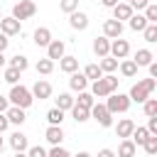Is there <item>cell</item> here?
Here are the masks:
<instances>
[{
    "instance_id": "cell-1",
    "label": "cell",
    "mask_w": 157,
    "mask_h": 157,
    "mask_svg": "<svg viewBox=\"0 0 157 157\" xmlns=\"http://www.w3.org/2000/svg\"><path fill=\"white\" fill-rule=\"evenodd\" d=\"M155 88H157V78H142V81H137V83L130 88L128 98H130V103H132V101H135V103H145Z\"/></svg>"
},
{
    "instance_id": "cell-2",
    "label": "cell",
    "mask_w": 157,
    "mask_h": 157,
    "mask_svg": "<svg viewBox=\"0 0 157 157\" xmlns=\"http://www.w3.org/2000/svg\"><path fill=\"white\" fill-rule=\"evenodd\" d=\"M7 101H10V105H15V108H29L32 105V93H29V88L27 86H12L10 88V96H7Z\"/></svg>"
},
{
    "instance_id": "cell-3",
    "label": "cell",
    "mask_w": 157,
    "mask_h": 157,
    "mask_svg": "<svg viewBox=\"0 0 157 157\" xmlns=\"http://www.w3.org/2000/svg\"><path fill=\"white\" fill-rule=\"evenodd\" d=\"M105 108H108L110 115H115V113H125V110L130 108V98H128L125 93H110L108 101H105Z\"/></svg>"
},
{
    "instance_id": "cell-4",
    "label": "cell",
    "mask_w": 157,
    "mask_h": 157,
    "mask_svg": "<svg viewBox=\"0 0 157 157\" xmlns=\"http://www.w3.org/2000/svg\"><path fill=\"white\" fill-rule=\"evenodd\" d=\"M34 12H37V5L32 2V0H20L15 7H12V17L17 20V22H22V20H29V17H34Z\"/></svg>"
},
{
    "instance_id": "cell-5",
    "label": "cell",
    "mask_w": 157,
    "mask_h": 157,
    "mask_svg": "<svg viewBox=\"0 0 157 157\" xmlns=\"http://www.w3.org/2000/svg\"><path fill=\"white\" fill-rule=\"evenodd\" d=\"M88 115L96 118L101 128H110V125H113V115L108 113V108H105L103 103H93V108L88 110Z\"/></svg>"
},
{
    "instance_id": "cell-6",
    "label": "cell",
    "mask_w": 157,
    "mask_h": 157,
    "mask_svg": "<svg viewBox=\"0 0 157 157\" xmlns=\"http://www.w3.org/2000/svg\"><path fill=\"white\" fill-rule=\"evenodd\" d=\"M130 54V44H128V39H113L110 42V52H108V56H113V59H125Z\"/></svg>"
},
{
    "instance_id": "cell-7",
    "label": "cell",
    "mask_w": 157,
    "mask_h": 157,
    "mask_svg": "<svg viewBox=\"0 0 157 157\" xmlns=\"http://www.w3.org/2000/svg\"><path fill=\"white\" fill-rule=\"evenodd\" d=\"M0 32H2L5 37L20 34V32H22V22H17L15 17H2V20H0Z\"/></svg>"
},
{
    "instance_id": "cell-8",
    "label": "cell",
    "mask_w": 157,
    "mask_h": 157,
    "mask_svg": "<svg viewBox=\"0 0 157 157\" xmlns=\"http://www.w3.org/2000/svg\"><path fill=\"white\" fill-rule=\"evenodd\" d=\"M120 34H123V22H118V20H105L103 22V37L118 39Z\"/></svg>"
},
{
    "instance_id": "cell-9",
    "label": "cell",
    "mask_w": 157,
    "mask_h": 157,
    "mask_svg": "<svg viewBox=\"0 0 157 157\" xmlns=\"http://www.w3.org/2000/svg\"><path fill=\"white\" fill-rule=\"evenodd\" d=\"M64 52H66V44H64L61 39H52V42L47 44V59H52V61L61 59Z\"/></svg>"
},
{
    "instance_id": "cell-10",
    "label": "cell",
    "mask_w": 157,
    "mask_h": 157,
    "mask_svg": "<svg viewBox=\"0 0 157 157\" xmlns=\"http://www.w3.org/2000/svg\"><path fill=\"white\" fill-rule=\"evenodd\" d=\"M110 93H113V88L108 86V81H105L103 76H101L98 81H93V86H91V96H93V98H108Z\"/></svg>"
},
{
    "instance_id": "cell-11",
    "label": "cell",
    "mask_w": 157,
    "mask_h": 157,
    "mask_svg": "<svg viewBox=\"0 0 157 157\" xmlns=\"http://www.w3.org/2000/svg\"><path fill=\"white\" fill-rule=\"evenodd\" d=\"M32 98H39V101H44V98H49L52 96V83L49 81H44V78H39L34 86H32Z\"/></svg>"
},
{
    "instance_id": "cell-12",
    "label": "cell",
    "mask_w": 157,
    "mask_h": 157,
    "mask_svg": "<svg viewBox=\"0 0 157 157\" xmlns=\"http://www.w3.org/2000/svg\"><path fill=\"white\" fill-rule=\"evenodd\" d=\"M69 25H71L74 29H78V32H81V29H86V27H88V15H86V12H81V10L71 12V15H69Z\"/></svg>"
},
{
    "instance_id": "cell-13",
    "label": "cell",
    "mask_w": 157,
    "mask_h": 157,
    "mask_svg": "<svg viewBox=\"0 0 157 157\" xmlns=\"http://www.w3.org/2000/svg\"><path fill=\"white\" fill-rule=\"evenodd\" d=\"M5 118H7V123H12V125H22V123L27 120L25 108H15V105H10V108L5 110Z\"/></svg>"
},
{
    "instance_id": "cell-14",
    "label": "cell",
    "mask_w": 157,
    "mask_h": 157,
    "mask_svg": "<svg viewBox=\"0 0 157 157\" xmlns=\"http://www.w3.org/2000/svg\"><path fill=\"white\" fill-rule=\"evenodd\" d=\"M108 52H110V39L108 37H96L93 39V54L96 56H108Z\"/></svg>"
},
{
    "instance_id": "cell-15",
    "label": "cell",
    "mask_w": 157,
    "mask_h": 157,
    "mask_svg": "<svg viewBox=\"0 0 157 157\" xmlns=\"http://www.w3.org/2000/svg\"><path fill=\"white\" fill-rule=\"evenodd\" d=\"M132 130H135V123H132L130 118H123V120L115 125V135L123 137V140H128V137L132 135Z\"/></svg>"
},
{
    "instance_id": "cell-16",
    "label": "cell",
    "mask_w": 157,
    "mask_h": 157,
    "mask_svg": "<svg viewBox=\"0 0 157 157\" xmlns=\"http://www.w3.org/2000/svg\"><path fill=\"white\" fill-rule=\"evenodd\" d=\"M44 137H47L49 145H61V140H64V130H61V125H49L47 132H44Z\"/></svg>"
},
{
    "instance_id": "cell-17",
    "label": "cell",
    "mask_w": 157,
    "mask_h": 157,
    "mask_svg": "<svg viewBox=\"0 0 157 157\" xmlns=\"http://www.w3.org/2000/svg\"><path fill=\"white\" fill-rule=\"evenodd\" d=\"M10 147H12L15 152H25V150L29 147L27 135H25V132H12V135H10Z\"/></svg>"
},
{
    "instance_id": "cell-18",
    "label": "cell",
    "mask_w": 157,
    "mask_h": 157,
    "mask_svg": "<svg viewBox=\"0 0 157 157\" xmlns=\"http://www.w3.org/2000/svg\"><path fill=\"white\" fill-rule=\"evenodd\" d=\"M130 17H132V7H130L128 2H118V5L113 7V20L123 22V20H130Z\"/></svg>"
},
{
    "instance_id": "cell-19",
    "label": "cell",
    "mask_w": 157,
    "mask_h": 157,
    "mask_svg": "<svg viewBox=\"0 0 157 157\" xmlns=\"http://www.w3.org/2000/svg\"><path fill=\"white\" fill-rule=\"evenodd\" d=\"M52 42V29L49 27H37L34 29V44L37 47H47Z\"/></svg>"
},
{
    "instance_id": "cell-20",
    "label": "cell",
    "mask_w": 157,
    "mask_h": 157,
    "mask_svg": "<svg viewBox=\"0 0 157 157\" xmlns=\"http://www.w3.org/2000/svg\"><path fill=\"white\" fill-rule=\"evenodd\" d=\"M132 61H135V66H150V64L155 61V54H152L150 49H137Z\"/></svg>"
},
{
    "instance_id": "cell-21",
    "label": "cell",
    "mask_w": 157,
    "mask_h": 157,
    "mask_svg": "<svg viewBox=\"0 0 157 157\" xmlns=\"http://www.w3.org/2000/svg\"><path fill=\"white\" fill-rule=\"evenodd\" d=\"M59 69L64 71V74H74V71H78V59L76 56H61L59 59Z\"/></svg>"
},
{
    "instance_id": "cell-22",
    "label": "cell",
    "mask_w": 157,
    "mask_h": 157,
    "mask_svg": "<svg viewBox=\"0 0 157 157\" xmlns=\"http://www.w3.org/2000/svg\"><path fill=\"white\" fill-rule=\"evenodd\" d=\"M69 86H71V91H86V86H88V78L83 76V74H78V71H74L71 74V78H69Z\"/></svg>"
},
{
    "instance_id": "cell-23",
    "label": "cell",
    "mask_w": 157,
    "mask_h": 157,
    "mask_svg": "<svg viewBox=\"0 0 157 157\" xmlns=\"http://www.w3.org/2000/svg\"><path fill=\"white\" fill-rule=\"evenodd\" d=\"M137 155V147L132 145V140L128 137V140H123L120 145H118V155L115 157H135Z\"/></svg>"
},
{
    "instance_id": "cell-24",
    "label": "cell",
    "mask_w": 157,
    "mask_h": 157,
    "mask_svg": "<svg viewBox=\"0 0 157 157\" xmlns=\"http://www.w3.org/2000/svg\"><path fill=\"white\" fill-rule=\"evenodd\" d=\"M93 103H96V98H93L88 91H81V93H78V98L74 101V105H78V108H86V110H91V108H93Z\"/></svg>"
},
{
    "instance_id": "cell-25",
    "label": "cell",
    "mask_w": 157,
    "mask_h": 157,
    "mask_svg": "<svg viewBox=\"0 0 157 157\" xmlns=\"http://www.w3.org/2000/svg\"><path fill=\"white\" fill-rule=\"evenodd\" d=\"M147 137H150V132H147V128H137V125H135V130H132V135H130V140H132V145H135V147H142Z\"/></svg>"
},
{
    "instance_id": "cell-26",
    "label": "cell",
    "mask_w": 157,
    "mask_h": 157,
    "mask_svg": "<svg viewBox=\"0 0 157 157\" xmlns=\"http://www.w3.org/2000/svg\"><path fill=\"white\" fill-rule=\"evenodd\" d=\"M98 69H101V74H113V71L118 69V59H113V56H103V59L98 61Z\"/></svg>"
},
{
    "instance_id": "cell-27",
    "label": "cell",
    "mask_w": 157,
    "mask_h": 157,
    "mask_svg": "<svg viewBox=\"0 0 157 157\" xmlns=\"http://www.w3.org/2000/svg\"><path fill=\"white\" fill-rule=\"evenodd\" d=\"M128 25H130V29H132V32H142L150 22L145 20V15H135V12H132V17H130V22H128Z\"/></svg>"
},
{
    "instance_id": "cell-28",
    "label": "cell",
    "mask_w": 157,
    "mask_h": 157,
    "mask_svg": "<svg viewBox=\"0 0 157 157\" xmlns=\"http://www.w3.org/2000/svg\"><path fill=\"white\" fill-rule=\"evenodd\" d=\"M120 74H123L125 78H132V76L137 74V66H135V61H132V59H125V61H120Z\"/></svg>"
},
{
    "instance_id": "cell-29",
    "label": "cell",
    "mask_w": 157,
    "mask_h": 157,
    "mask_svg": "<svg viewBox=\"0 0 157 157\" xmlns=\"http://www.w3.org/2000/svg\"><path fill=\"white\" fill-rule=\"evenodd\" d=\"M56 108H59V110H71V108H74V98H71V93H59V98H56Z\"/></svg>"
},
{
    "instance_id": "cell-30",
    "label": "cell",
    "mask_w": 157,
    "mask_h": 157,
    "mask_svg": "<svg viewBox=\"0 0 157 157\" xmlns=\"http://www.w3.org/2000/svg\"><path fill=\"white\" fill-rule=\"evenodd\" d=\"M10 66H12V69H17V71L22 74V71L29 66V61H27V56H22V54H15V56L10 59Z\"/></svg>"
},
{
    "instance_id": "cell-31",
    "label": "cell",
    "mask_w": 157,
    "mask_h": 157,
    "mask_svg": "<svg viewBox=\"0 0 157 157\" xmlns=\"http://www.w3.org/2000/svg\"><path fill=\"white\" fill-rule=\"evenodd\" d=\"M52 71H54V61H52V59H39V61H37V74L47 76V74H52Z\"/></svg>"
},
{
    "instance_id": "cell-32",
    "label": "cell",
    "mask_w": 157,
    "mask_h": 157,
    "mask_svg": "<svg viewBox=\"0 0 157 157\" xmlns=\"http://www.w3.org/2000/svg\"><path fill=\"white\" fill-rule=\"evenodd\" d=\"M83 76L88 78V81H98L103 74H101V69H98V64H88L86 69H83Z\"/></svg>"
},
{
    "instance_id": "cell-33",
    "label": "cell",
    "mask_w": 157,
    "mask_h": 157,
    "mask_svg": "<svg viewBox=\"0 0 157 157\" xmlns=\"http://www.w3.org/2000/svg\"><path fill=\"white\" fill-rule=\"evenodd\" d=\"M47 120H49V125H61V120H64V110H59V108L47 110Z\"/></svg>"
},
{
    "instance_id": "cell-34",
    "label": "cell",
    "mask_w": 157,
    "mask_h": 157,
    "mask_svg": "<svg viewBox=\"0 0 157 157\" xmlns=\"http://www.w3.org/2000/svg\"><path fill=\"white\" fill-rule=\"evenodd\" d=\"M71 115H74V120H76V123H86V120L91 118V115H88V110H86V108H78V105H74V108H71Z\"/></svg>"
},
{
    "instance_id": "cell-35",
    "label": "cell",
    "mask_w": 157,
    "mask_h": 157,
    "mask_svg": "<svg viewBox=\"0 0 157 157\" xmlns=\"http://www.w3.org/2000/svg\"><path fill=\"white\" fill-rule=\"evenodd\" d=\"M2 76H5V81H7V83H10V86H15V83H17V81H20V71H17V69H12V66H7V69H5V74H2Z\"/></svg>"
},
{
    "instance_id": "cell-36",
    "label": "cell",
    "mask_w": 157,
    "mask_h": 157,
    "mask_svg": "<svg viewBox=\"0 0 157 157\" xmlns=\"http://www.w3.org/2000/svg\"><path fill=\"white\" fill-rule=\"evenodd\" d=\"M142 147H145V152H147V155H152V157H155V155H157V135H150V137L145 140V145H142Z\"/></svg>"
},
{
    "instance_id": "cell-37",
    "label": "cell",
    "mask_w": 157,
    "mask_h": 157,
    "mask_svg": "<svg viewBox=\"0 0 157 157\" xmlns=\"http://www.w3.org/2000/svg\"><path fill=\"white\" fill-rule=\"evenodd\" d=\"M59 7H61V12L71 15V12H76V10H78V0H61V2H59Z\"/></svg>"
},
{
    "instance_id": "cell-38",
    "label": "cell",
    "mask_w": 157,
    "mask_h": 157,
    "mask_svg": "<svg viewBox=\"0 0 157 157\" xmlns=\"http://www.w3.org/2000/svg\"><path fill=\"white\" fill-rule=\"evenodd\" d=\"M145 20H147L150 25H157V5L150 2V5L145 7Z\"/></svg>"
},
{
    "instance_id": "cell-39",
    "label": "cell",
    "mask_w": 157,
    "mask_h": 157,
    "mask_svg": "<svg viewBox=\"0 0 157 157\" xmlns=\"http://www.w3.org/2000/svg\"><path fill=\"white\" fill-rule=\"evenodd\" d=\"M142 34H145V42H157V25H147L145 29H142Z\"/></svg>"
},
{
    "instance_id": "cell-40",
    "label": "cell",
    "mask_w": 157,
    "mask_h": 157,
    "mask_svg": "<svg viewBox=\"0 0 157 157\" xmlns=\"http://www.w3.org/2000/svg\"><path fill=\"white\" fill-rule=\"evenodd\" d=\"M145 115L147 118H155L157 115V98H147L145 101Z\"/></svg>"
},
{
    "instance_id": "cell-41",
    "label": "cell",
    "mask_w": 157,
    "mask_h": 157,
    "mask_svg": "<svg viewBox=\"0 0 157 157\" xmlns=\"http://www.w3.org/2000/svg\"><path fill=\"white\" fill-rule=\"evenodd\" d=\"M47 157H71L69 150H64L61 145H52V150L47 152Z\"/></svg>"
},
{
    "instance_id": "cell-42",
    "label": "cell",
    "mask_w": 157,
    "mask_h": 157,
    "mask_svg": "<svg viewBox=\"0 0 157 157\" xmlns=\"http://www.w3.org/2000/svg\"><path fill=\"white\" fill-rule=\"evenodd\" d=\"M27 157H47V150L34 145V147H27Z\"/></svg>"
},
{
    "instance_id": "cell-43",
    "label": "cell",
    "mask_w": 157,
    "mask_h": 157,
    "mask_svg": "<svg viewBox=\"0 0 157 157\" xmlns=\"http://www.w3.org/2000/svg\"><path fill=\"white\" fill-rule=\"evenodd\" d=\"M128 5H130V7H132V12H135V10H145V7L150 5V0H130Z\"/></svg>"
},
{
    "instance_id": "cell-44",
    "label": "cell",
    "mask_w": 157,
    "mask_h": 157,
    "mask_svg": "<svg viewBox=\"0 0 157 157\" xmlns=\"http://www.w3.org/2000/svg\"><path fill=\"white\" fill-rule=\"evenodd\" d=\"M103 78L108 81V86H110V88H113V93H115V88H118V81H120V78H118V76H113V74H105Z\"/></svg>"
},
{
    "instance_id": "cell-45",
    "label": "cell",
    "mask_w": 157,
    "mask_h": 157,
    "mask_svg": "<svg viewBox=\"0 0 157 157\" xmlns=\"http://www.w3.org/2000/svg\"><path fill=\"white\" fill-rule=\"evenodd\" d=\"M147 132H150V135H157V115L150 118V123H147Z\"/></svg>"
},
{
    "instance_id": "cell-46",
    "label": "cell",
    "mask_w": 157,
    "mask_h": 157,
    "mask_svg": "<svg viewBox=\"0 0 157 157\" xmlns=\"http://www.w3.org/2000/svg\"><path fill=\"white\" fill-rule=\"evenodd\" d=\"M7 44H10V39L0 32V54H5V49H7Z\"/></svg>"
},
{
    "instance_id": "cell-47",
    "label": "cell",
    "mask_w": 157,
    "mask_h": 157,
    "mask_svg": "<svg viewBox=\"0 0 157 157\" xmlns=\"http://www.w3.org/2000/svg\"><path fill=\"white\" fill-rule=\"evenodd\" d=\"M98 157H115V152H113L110 147H103V150L98 152Z\"/></svg>"
},
{
    "instance_id": "cell-48",
    "label": "cell",
    "mask_w": 157,
    "mask_h": 157,
    "mask_svg": "<svg viewBox=\"0 0 157 157\" xmlns=\"http://www.w3.org/2000/svg\"><path fill=\"white\" fill-rule=\"evenodd\" d=\"M7 108H10V101H7L5 96H0V113H5Z\"/></svg>"
},
{
    "instance_id": "cell-49",
    "label": "cell",
    "mask_w": 157,
    "mask_h": 157,
    "mask_svg": "<svg viewBox=\"0 0 157 157\" xmlns=\"http://www.w3.org/2000/svg\"><path fill=\"white\" fill-rule=\"evenodd\" d=\"M7 125H10V123H7V118L0 113V132H5V130H7Z\"/></svg>"
},
{
    "instance_id": "cell-50",
    "label": "cell",
    "mask_w": 157,
    "mask_h": 157,
    "mask_svg": "<svg viewBox=\"0 0 157 157\" xmlns=\"http://www.w3.org/2000/svg\"><path fill=\"white\" fill-rule=\"evenodd\" d=\"M150 78H157V61L150 64Z\"/></svg>"
},
{
    "instance_id": "cell-51",
    "label": "cell",
    "mask_w": 157,
    "mask_h": 157,
    "mask_svg": "<svg viewBox=\"0 0 157 157\" xmlns=\"http://www.w3.org/2000/svg\"><path fill=\"white\" fill-rule=\"evenodd\" d=\"M118 2H120V0H101V5H103V7H115Z\"/></svg>"
},
{
    "instance_id": "cell-52",
    "label": "cell",
    "mask_w": 157,
    "mask_h": 157,
    "mask_svg": "<svg viewBox=\"0 0 157 157\" xmlns=\"http://www.w3.org/2000/svg\"><path fill=\"white\" fill-rule=\"evenodd\" d=\"M5 61H7V59H5V54H0V69L5 66Z\"/></svg>"
},
{
    "instance_id": "cell-53",
    "label": "cell",
    "mask_w": 157,
    "mask_h": 157,
    "mask_svg": "<svg viewBox=\"0 0 157 157\" xmlns=\"http://www.w3.org/2000/svg\"><path fill=\"white\" fill-rule=\"evenodd\" d=\"M74 157H91L88 152H78V155H74Z\"/></svg>"
},
{
    "instance_id": "cell-54",
    "label": "cell",
    "mask_w": 157,
    "mask_h": 157,
    "mask_svg": "<svg viewBox=\"0 0 157 157\" xmlns=\"http://www.w3.org/2000/svg\"><path fill=\"white\" fill-rule=\"evenodd\" d=\"M15 157H27V152H15Z\"/></svg>"
},
{
    "instance_id": "cell-55",
    "label": "cell",
    "mask_w": 157,
    "mask_h": 157,
    "mask_svg": "<svg viewBox=\"0 0 157 157\" xmlns=\"http://www.w3.org/2000/svg\"><path fill=\"white\" fill-rule=\"evenodd\" d=\"M0 135H2V132H0ZM0 152H2V137H0Z\"/></svg>"
},
{
    "instance_id": "cell-56",
    "label": "cell",
    "mask_w": 157,
    "mask_h": 157,
    "mask_svg": "<svg viewBox=\"0 0 157 157\" xmlns=\"http://www.w3.org/2000/svg\"><path fill=\"white\" fill-rule=\"evenodd\" d=\"M0 20H2V15H0Z\"/></svg>"
}]
</instances>
